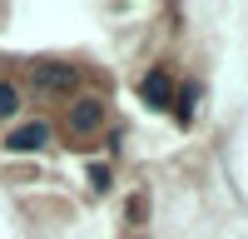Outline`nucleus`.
<instances>
[{
    "label": "nucleus",
    "instance_id": "1",
    "mask_svg": "<svg viewBox=\"0 0 248 239\" xmlns=\"http://www.w3.org/2000/svg\"><path fill=\"white\" fill-rule=\"evenodd\" d=\"M30 80H35V90H45V95H70L79 75H75V65H65V60H35Z\"/></svg>",
    "mask_w": 248,
    "mask_h": 239
},
{
    "label": "nucleus",
    "instance_id": "2",
    "mask_svg": "<svg viewBox=\"0 0 248 239\" xmlns=\"http://www.w3.org/2000/svg\"><path fill=\"white\" fill-rule=\"evenodd\" d=\"M65 130L75 139H94L99 130H105V105H99V100H75L70 115H65Z\"/></svg>",
    "mask_w": 248,
    "mask_h": 239
},
{
    "label": "nucleus",
    "instance_id": "3",
    "mask_svg": "<svg viewBox=\"0 0 248 239\" xmlns=\"http://www.w3.org/2000/svg\"><path fill=\"white\" fill-rule=\"evenodd\" d=\"M139 95H144V105L169 110V105H174V80H169V70H149V75H144V85H139Z\"/></svg>",
    "mask_w": 248,
    "mask_h": 239
},
{
    "label": "nucleus",
    "instance_id": "4",
    "mask_svg": "<svg viewBox=\"0 0 248 239\" xmlns=\"http://www.w3.org/2000/svg\"><path fill=\"white\" fill-rule=\"evenodd\" d=\"M45 139H50V125L30 120V125H20V130L5 135V150H15V154H25V150H45Z\"/></svg>",
    "mask_w": 248,
    "mask_h": 239
},
{
    "label": "nucleus",
    "instance_id": "5",
    "mask_svg": "<svg viewBox=\"0 0 248 239\" xmlns=\"http://www.w3.org/2000/svg\"><path fill=\"white\" fill-rule=\"evenodd\" d=\"M10 115H20V90L10 80H0V120H10Z\"/></svg>",
    "mask_w": 248,
    "mask_h": 239
},
{
    "label": "nucleus",
    "instance_id": "6",
    "mask_svg": "<svg viewBox=\"0 0 248 239\" xmlns=\"http://www.w3.org/2000/svg\"><path fill=\"white\" fill-rule=\"evenodd\" d=\"M174 110H179V120H189V110H194V90H184V95L174 100Z\"/></svg>",
    "mask_w": 248,
    "mask_h": 239
},
{
    "label": "nucleus",
    "instance_id": "7",
    "mask_svg": "<svg viewBox=\"0 0 248 239\" xmlns=\"http://www.w3.org/2000/svg\"><path fill=\"white\" fill-rule=\"evenodd\" d=\"M90 185H94V189H105V185H109V170H105V165H94V170H90Z\"/></svg>",
    "mask_w": 248,
    "mask_h": 239
},
{
    "label": "nucleus",
    "instance_id": "8",
    "mask_svg": "<svg viewBox=\"0 0 248 239\" xmlns=\"http://www.w3.org/2000/svg\"><path fill=\"white\" fill-rule=\"evenodd\" d=\"M139 219H144V194L129 199V224H139Z\"/></svg>",
    "mask_w": 248,
    "mask_h": 239
}]
</instances>
